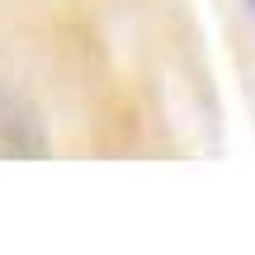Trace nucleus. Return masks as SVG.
Returning a JSON list of instances; mask_svg holds the SVG:
<instances>
[{
  "label": "nucleus",
  "mask_w": 255,
  "mask_h": 255,
  "mask_svg": "<svg viewBox=\"0 0 255 255\" xmlns=\"http://www.w3.org/2000/svg\"><path fill=\"white\" fill-rule=\"evenodd\" d=\"M251 9H255V0H251Z\"/></svg>",
  "instance_id": "nucleus-1"
}]
</instances>
